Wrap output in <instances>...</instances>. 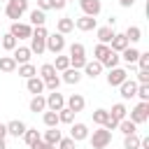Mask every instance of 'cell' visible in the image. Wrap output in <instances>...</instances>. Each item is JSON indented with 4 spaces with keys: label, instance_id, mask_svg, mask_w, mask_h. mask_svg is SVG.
I'll return each mask as SVG.
<instances>
[{
    "label": "cell",
    "instance_id": "6da1fadb",
    "mask_svg": "<svg viewBox=\"0 0 149 149\" xmlns=\"http://www.w3.org/2000/svg\"><path fill=\"white\" fill-rule=\"evenodd\" d=\"M47 35H49V30L44 28V26H37V28H33V35H30V51L33 54H37V56H42L44 51H47Z\"/></svg>",
    "mask_w": 149,
    "mask_h": 149
},
{
    "label": "cell",
    "instance_id": "7a4b0ae2",
    "mask_svg": "<svg viewBox=\"0 0 149 149\" xmlns=\"http://www.w3.org/2000/svg\"><path fill=\"white\" fill-rule=\"evenodd\" d=\"M26 12H28V0H7L5 2V14H7V19H12V23L19 21Z\"/></svg>",
    "mask_w": 149,
    "mask_h": 149
},
{
    "label": "cell",
    "instance_id": "3957f363",
    "mask_svg": "<svg viewBox=\"0 0 149 149\" xmlns=\"http://www.w3.org/2000/svg\"><path fill=\"white\" fill-rule=\"evenodd\" d=\"M88 142H91V147H93V149H105V147L112 142V133H109V130H105V128L100 126L98 130L88 133Z\"/></svg>",
    "mask_w": 149,
    "mask_h": 149
},
{
    "label": "cell",
    "instance_id": "277c9868",
    "mask_svg": "<svg viewBox=\"0 0 149 149\" xmlns=\"http://www.w3.org/2000/svg\"><path fill=\"white\" fill-rule=\"evenodd\" d=\"M135 126H140V123H147L149 121V102H137L133 109H130V116H128Z\"/></svg>",
    "mask_w": 149,
    "mask_h": 149
},
{
    "label": "cell",
    "instance_id": "5b68a950",
    "mask_svg": "<svg viewBox=\"0 0 149 149\" xmlns=\"http://www.w3.org/2000/svg\"><path fill=\"white\" fill-rule=\"evenodd\" d=\"M63 49H65V35H61V33H49L47 35V51H51V54H63Z\"/></svg>",
    "mask_w": 149,
    "mask_h": 149
},
{
    "label": "cell",
    "instance_id": "8992f818",
    "mask_svg": "<svg viewBox=\"0 0 149 149\" xmlns=\"http://www.w3.org/2000/svg\"><path fill=\"white\" fill-rule=\"evenodd\" d=\"M9 33H12L16 40H30V35H33V26H30V23L14 21V23H12V28H9Z\"/></svg>",
    "mask_w": 149,
    "mask_h": 149
},
{
    "label": "cell",
    "instance_id": "52a82bcc",
    "mask_svg": "<svg viewBox=\"0 0 149 149\" xmlns=\"http://www.w3.org/2000/svg\"><path fill=\"white\" fill-rule=\"evenodd\" d=\"M105 79H107L109 86H121V84L128 79V70H126V68H112Z\"/></svg>",
    "mask_w": 149,
    "mask_h": 149
},
{
    "label": "cell",
    "instance_id": "ba28073f",
    "mask_svg": "<svg viewBox=\"0 0 149 149\" xmlns=\"http://www.w3.org/2000/svg\"><path fill=\"white\" fill-rule=\"evenodd\" d=\"M44 98H47V109L49 112H58V109L65 107V95L58 93V91H49V95H44Z\"/></svg>",
    "mask_w": 149,
    "mask_h": 149
},
{
    "label": "cell",
    "instance_id": "9c48e42d",
    "mask_svg": "<svg viewBox=\"0 0 149 149\" xmlns=\"http://www.w3.org/2000/svg\"><path fill=\"white\" fill-rule=\"evenodd\" d=\"M88 126L86 123H81V121H74V123H70V137L74 140V142H84V140H88Z\"/></svg>",
    "mask_w": 149,
    "mask_h": 149
},
{
    "label": "cell",
    "instance_id": "30bf717a",
    "mask_svg": "<svg viewBox=\"0 0 149 149\" xmlns=\"http://www.w3.org/2000/svg\"><path fill=\"white\" fill-rule=\"evenodd\" d=\"M65 107H68V109H72L74 114H79V112L86 107V98H84L81 93H72V95H68V98H65Z\"/></svg>",
    "mask_w": 149,
    "mask_h": 149
},
{
    "label": "cell",
    "instance_id": "8fae6325",
    "mask_svg": "<svg viewBox=\"0 0 149 149\" xmlns=\"http://www.w3.org/2000/svg\"><path fill=\"white\" fill-rule=\"evenodd\" d=\"M79 7H81V12L86 16H93V19L102 12V2L100 0H79Z\"/></svg>",
    "mask_w": 149,
    "mask_h": 149
},
{
    "label": "cell",
    "instance_id": "7c38bea8",
    "mask_svg": "<svg viewBox=\"0 0 149 149\" xmlns=\"http://www.w3.org/2000/svg\"><path fill=\"white\" fill-rule=\"evenodd\" d=\"M74 28H77V30H81V33H91V30H95V28H98V21H95L93 16L81 14L79 19H74Z\"/></svg>",
    "mask_w": 149,
    "mask_h": 149
},
{
    "label": "cell",
    "instance_id": "4fadbf2b",
    "mask_svg": "<svg viewBox=\"0 0 149 149\" xmlns=\"http://www.w3.org/2000/svg\"><path fill=\"white\" fill-rule=\"evenodd\" d=\"M114 26H98L95 28V37H98V44H109L112 37H114Z\"/></svg>",
    "mask_w": 149,
    "mask_h": 149
},
{
    "label": "cell",
    "instance_id": "5bb4252c",
    "mask_svg": "<svg viewBox=\"0 0 149 149\" xmlns=\"http://www.w3.org/2000/svg\"><path fill=\"white\" fill-rule=\"evenodd\" d=\"M12 58L16 61V65H23V63H30V58H33V51L28 49V47H16L14 51H12Z\"/></svg>",
    "mask_w": 149,
    "mask_h": 149
},
{
    "label": "cell",
    "instance_id": "9a60e30c",
    "mask_svg": "<svg viewBox=\"0 0 149 149\" xmlns=\"http://www.w3.org/2000/svg\"><path fill=\"white\" fill-rule=\"evenodd\" d=\"M61 74H63V77H61V81H63V84H70V86L79 84V81H81V77H84V74H81V70H74V68H68V70H63Z\"/></svg>",
    "mask_w": 149,
    "mask_h": 149
},
{
    "label": "cell",
    "instance_id": "2e32d148",
    "mask_svg": "<svg viewBox=\"0 0 149 149\" xmlns=\"http://www.w3.org/2000/svg\"><path fill=\"white\" fill-rule=\"evenodd\" d=\"M119 91H121V98H123V100H130V98H135V93H137V81H135V79H126V81L119 86Z\"/></svg>",
    "mask_w": 149,
    "mask_h": 149
},
{
    "label": "cell",
    "instance_id": "e0dca14e",
    "mask_svg": "<svg viewBox=\"0 0 149 149\" xmlns=\"http://www.w3.org/2000/svg\"><path fill=\"white\" fill-rule=\"evenodd\" d=\"M7 126V135H12V137H23V133H26V123L21 121V119H14V121H9V123H5Z\"/></svg>",
    "mask_w": 149,
    "mask_h": 149
},
{
    "label": "cell",
    "instance_id": "ac0fdd59",
    "mask_svg": "<svg viewBox=\"0 0 149 149\" xmlns=\"http://www.w3.org/2000/svg\"><path fill=\"white\" fill-rule=\"evenodd\" d=\"M128 47H130V44H128L126 35H123V33H114V37H112V42H109V49L116 51V54H121V51L128 49Z\"/></svg>",
    "mask_w": 149,
    "mask_h": 149
},
{
    "label": "cell",
    "instance_id": "d6986e66",
    "mask_svg": "<svg viewBox=\"0 0 149 149\" xmlns=\"http://www.w3.org/2000/svg\"><path fill=\"white\" fill-rule=\"evenodd\" d=\"M26 88H28V93H33V95H42V93H44V81L35 74V77L26 79Z\"/></svg>",
    "mask_w": 149,
    "mask_h": 149
},
{
    "label": "cell",
    "instance_id": "ffe728a7",
    "mask_svg": "<svg viewBox=\"0 0 149 149\" xmlns=\"http://www.w3.org/2000/svg\"><path fill=\"white\" fill-rule=\"evenodd\" d=\"M81 70H84V74H86V77H91V79H95V77H100V74H102V65H100L98 61H86V65H84Z\"/></svg>",
    "mask_w": 149,
    "mask_h": 149
},
{
    "label": "cell",
    "instance_id": "44dd1931",
    "mask_svg": "<svg viewBox=\"0 0 149 149\" xmlns=\"http://www.w3.org/2000/svg\"><path fill=\"white\" fill-rule=\"evenodd\" d=\"M28 109H30L33 114H37V112H47V98H44V95H33L30 102H28Z\"/></svg>",
    "mask_w": 149,
    "mask_h": 149
},
{
    "label": "cell",
    "instance_id": "7402d4cb",
    "mask_svg": "<svg viewBox=\"0 0 149 149\" xmlns=\"http://www.w3.org/2000/svg\"><path fill=\"white\" fill-rule=\"evenodd\" d=\"M107 112H109V119H114L116 123H119V121H123V119H126V114H128V109H126V105H123V102H114V105H112V109H107Z\"/></svg>",
    "mask_w": 149,
    "mask_h": 149
},
{
    "label": "cell",
    "instance_id": "603a6c76",
    "mask_svg": "<svg viewBox=\"0 0 149 149\" xmlns=\"http://www.w3.org/2000/svg\"><path fill=\"white\" fill-rule=\"evenodd\" d=\"M72 30H74V19H70V16L58 19V23H56V33L68 35V33H72Z\"/></svg>",
    "mask_w": 149,
    "mask_h": 149
},
{
    "label": "cell",
    "instance_id": "cb8c5ba5",
    "mask_svg": "<svg viewBox=\"0 0 149 149\" xmlns=\"http://www.w3.org/2000/svg\"><path fill=\"white\" fill-rule=\"evenodd\" d=\"M119 56H121V61H123L126 65H135V63H137V56H140V49H135V47H128V49H123Z\"/></svg>",
    "mask_w": 149,
    "mask_h": 149
},
{
    "label": "cell",
    "instance_id": "d4e9b609",
    "mask_svg": "<svg viewBox=\"0 0 149 149\" xmlns=\"http://www.w3.org/2000/svg\"><path fill=\"white\" fill-rule=\"evenodd\" d=\"M61 137H63V133L58 130V128H47L44 130V135H42V142H47V144H58L61 142Z\"/></svg>",
    "mask_w": 149,
    "mask_h": 149
},
{
    "label": "cell",
    "instance_id": "484cf974",
    "mask_svg": "<svg viewBox=\"0 0 149 149\" xmlns=\"http://www.w3.org/2000/svg\"><path fill=\"white\" fill-rule=\"evenodd\" d=\"M119 63H121V56H119L116 51H112V49H109V54L102 58V63H100V65H102V70H105V68H107V70H112V68H119Z\"/></svg>",
    "mask_w": 149,
    "mask_h": 149
},
{
    "label": "cell",
    "instance_id": "4316f807",
    "mask_svg": "<svg viewBox=\"0 0 149 149\" xmlns=\"http://www.w3.org/2000/svg\"><path fill=\"white\" fill-rule=\"evenodd\" d=\"M123 35H126L128 44H135V42H140V40H142V28H140V26H128Z\"/></svg>",
    "mask_w": 149,
    "mask_h": 149
},
{
    "label": "cell",
    "instance_id": "83f0119b",
    "mask_svg": "<svg viewBox=\"0 0 149 149\" xmlns=\"http://www.w3.org/2000/svg\"><path fill=\"white\" fill-rule=\"evenodd\" d=\"M44 23H47V14H44L42 9H37V7L30 9V26L37 28V26H44Z\"/></svg>",
    "mask_w": 149,
    "mask_h": 149
},
{
    "label": "cell",
    "instance_id": "f1b7e54d",
    "mask_svg": "<svg viewBox=\"0 0 149 149\" xmlns=\"http://www.w3.org/2000/svg\"><path fill=\"white\" fill-rule=\"evenodd\" d=\"M42 81H49V79H54V77H58V72H56V68L51 65V63H44L42 68H40V74H37Z\"/></svg>",
    "mask_w": 149,
    "mask_h": 149
},
{
    "label": "cell",
    "instance_id": "f546056e",
    "mask_svg": "<svg viewBox=\"0 0 149 149\" xmlns=\"http://www.w3.org/2000/svg\"><path fill=\"white\" fill-rule=\"evenodd\" d=\"M0 72H7V74L16 72V61L12 56H0Z\"/></svg>",
    "mask_w": 149,
    "mask_h": 149
},
{
    "label": "cell",
    "instance_id": "4dcf8cb0",
    "mask_svg": "<svg viewBox=\"0 0 149 149\" xmlns=\"http://www.w3.org/2000/svg\"><path fill=\"white\" fill-rule=\"evenodd\" d=\"M0 47H2V49H7V51H14V49L19 47V40H16L12 33H5V35H2V40H0Z\"/></svg>",
    "mask_w": 149,
    "mask_h": 149
},
{
    "label": "cell",
    "instance_id": "1f68e13d",
    "mask_svg": "<svg viewBox=\"0 0 149 149\" xmlns=\"http://www.w3.org/2000/svg\"><path fill=\"white\" fill-rule=\"evenodd\" d=\"M16 70H19V77H23V79H30V77H35V74H37V68H35L33 63L16 65Z\"/></svg>",
    "mask_w": 149,
    "mask_h": 149
},
{
    "label": "cell",
    "instance_id": "d6a6232c",
    "mask_svg": "<svg viewBox=\"0 0 149 149\" xmlns=\"http://www.w3.org/2000/svg\"><path fill=\"white\" fill-rule=\"evenodd\" d=\"M40 140H42V135H40L37 128H26V133H23V142H26L28 147H33V144L40 142Z\"/></svg>",
    "mask_w": 149,
    "mask_h": 149
},
{
    "label": "cell",
    "instance_id": "836d02e7",
    "mask_svg": "<svg viewBox=\"0 0 149 149\" xmlns=\"http://www.w3.org/2000/svg\"><path fill=\"white\" fill-rule=\"evenodd\" d=\"M42 121L47 128H58V112H42Z\"/></svg>",
    "mask_w": 149,
    "mask_h": 149
},
{
    "label": "cell",
    "instance_id": "e575fe53",
    "mask_svg": "<svg viewBox=\"0 0 149 149\" xmlns=\"http://www.w3.org/2000/svg\"><path fill=\"white\" fill-rule=\"evenodd\" d=\"M68 56H70V58H84V56H86V47H84L81 42H72Z\"/></svg>",
    "mask_w": 149,
    "mask_h": 149
},
{
    "label": "cell",
    "instance_id": "d590c367",
    "mask_svg": "<svg viewBox=\"0 0 149 149\" xmlns=\"http://www.w3.org/2000/svg\"><path fill=\"white\" fill-rule=\"evenodd\" d=\"M116 128H119L123 135H133V133H137V126H135V123H133L128 116H126L123 121H119V126H116Z\"/></svg>",
    "mask_w": 149,
    "mask_h": 149
},
{
    "label": "cell",
    "instance_id": "8d00e7d4",
    "mask_svg": "<svg viewBox=\"0 0 149 149\" xmlns=\"http://www.w3.org/2000/svg\"><path fill=\"white\" fill-rule=\"evenodd\" d=\"M58 123H74V112L72 109H68V107H63V109H58Z\"/></svg>",
    "mask_w": 149,
    "mask_h": 149
},
{
    "label": "cell",
    "instance_id": "74e56055",
    "mask_svg": "<svg viewBox=\"0 0 149 149\" xmlns=\"http://www.w3.org/2000/svg\"><path fill=\"white\" fill-rule=\"evenodd\" d=\"M123 149H140V135H123Z\"/></svg>",
    "mask_w": 149,
    "mask_h": 149
},
{
    "label": "cell",
    "instance_id": "f35d334b",
    "mask_svg": "<svg viewBox=\"0 0 149 149\" xmlns=\"http://www.w3.org/2000/svg\"><path fill=\"white\" fill-rule=\"evenodd\" d=\"M109 54V44H95V49H93V61H98V63H102V58Z\"/></svg>",
    "mask_w": 149,
    "mask_h": 149
},
{
    "label": "cell",
    "instance_id": "ab89813d",
    "mask_svg": "<svg viewBox=\"0 0 149 149\" xmlns=\"http://www.w3.org/2000/svg\"><path fill=\"white\" fill-rule=\"evenodd\" d=\"M51 65L56 68V72H63V70H68V68H70V58H68V56H63V54H58V56H56V61H54Z\"/></svg>",
    "mask_w": 149,
    "mask_h": 149
},
{
    "label": "cell",
    "instance_id": "60d3db41",
    "mask_svg": "<svg viewBox=\"0 0 149 149\" xmlns=\"http://www.w3.org/2000/svg\"><path fill=\"white\" fill-rule=\"evenodd\" d=\"M107 119H109V112H107V109H102V107H100V109H95V112H93V123H95V126H102Z\"/></svg>",
    "mask_w": 149,
    "mask_h": 149
},
{
    "label": "cell",
    "instance_id": "b9f144b4",
    "mask_svg": "<svg viewBox=\"0 0 149 149\" xmlns=\"http://www.w3.org/2000/svg\"><path fill=\"white\" fill-rule=\"evenodd\" d=\"M135 95L140 98V102H149V84H137V93Z\"/></svg>",
    "mask_w": 149,
    "mask_h": 149
},
{
    "label": "cell",
    "instance_id": "7bdbcfd3",
    "mask_svg": "<svg viewBox=\"0 0 149 149\" xmlns=\"http://www.w3.org/2000/svg\"><path fill=\"white\" fill-rule=\"evenodd\" d=\"M140 70H149V51H140L137 56V63H135Z\"/></svg>",
    "mask_w": 149,
    "mask_h": 149
},
{
    "label": "cell",
    "instance_id": "ee69618b",
    "mask_svg": "<svg viewBox=\"0 0 149 149\" xmlns=\"http://www.w3.org/2000/svg\"><path fill=\"white\" fill-rule=\"evenodd\" d=\"M56 149H77V142L72 137H61V142L56 144Z\"/></svg>",
    "mask_w": 149,
    "mask_h": 149
},
{
    "label": "cell",
    "instance_id": "f6af8a7d",
    "mask_svg": "<svg viewBox=\"0 0 149 149\" xmlns=\"http://www.w3.org/2000/svg\"><path fill=\"white\" fill-rule=\"evenodd\" d=\"M63 81H61V77H54V79H49V81H44V88L47 91H58V86H61Z\"/></svg>",
    "mask_w": 149,
    "mask_h": 149
},
{
    "label": "cell",
    "instance_id": "bcb514c9",
    "mask_svg": "<svg viewBox=\"0 0 149 149\" xmlns=\"http://www.w3.org/2000/svg\"><path fill=\"white\" fill-rule=\"evenodd\" d=\"M68 58H70V56H68ZM86 61H88L86 56H84V58H70V68H74V70H81V68L86 65Z\"/></svg>",
    "mask_w": 149,
    "mask_h": 149
},
{
    "label": "cell",
    "instance_id": "7dc6e473",
    "mask_svg": "<svg viewBox=\"0 0 149 149\" xmlns=\"http://www.w3.org/2000/svg\"><path fill=\"white\" fill-rule=\"evenodd\" d=\"M135 81H137V84H149V70H140Z\"/></svg>",
    "mask_w": 149,
    "mask_h": 149
},
{
    "label": "cell",
    "instance_id": "c3c4849f",
    "mask_svg": "<svg viewBox=\"0 0 149 149\" xmlns=\"http://www.w3.org/2000/svg\"><path fill=\"white\" fill-rule=\"evenodd\" d=\"M65 0H51V9H56V12H61V9H65Z\"/></svg>",
    "mask_w": 149,
    "mask_h": 149
},
{
    "label": "cell",
    "instance_id": "681fc988",
    "mask_svg": "<svg viewBox=\"0 0 149 149\" xmlns=\"http://www.w3.org/2000/svg\"><path fill=\"white\" fill-rule=\"evenodd\" d=\"M37 9H42V12L51 9V0H37Z\"/></svg>",
    "mask_w": 149,
    "mask_h": 149
},
{
    "label": "cell",
    "instance_id": "f907efd6",
    "mask_svg": "<svg viewBox=\"0 0 149 149\" xmlns=\"http://www.w3.org/2000/svg\"><path fill=\"white\" fill-rule=\"evenodd\" d=\"M5 137H7V126L0 123V140H5Z\"/></svg>",
    "mask_w": 149,
    "mask_h": 149
},
{
    "label": "cell",
    "instance_id": "816d5d0a",
    "mask_svg": "<svg viewBox=\"0 0 149 149\" xmlns=\"http://www.w3.org/2000/svg\"><path fill=\"white\" fill-rule=\"evenodd\" d=\"M119 5H121V7H133L135 0H119Z\"/></svg>",
    "mask_w": 149,
    "mask_h": 149
},
{
    "label": "cell",
    "instance_id": "f5cc1de1",
    "mask_svg": "<svg viewBox=\"0 0 149 149\" xmlns=\"http://www.w3.org/2000/svg\"><path fill=\"white\" fill-rule=\"evenodd\" d=\"M44 147H47V144H44V142H42V140H40V142H35V144H33V147H30V149H44Z\"/></svg>",
    "mask_w": 149,
    "mask_h": 149
},
{
    "label": "cell",
    "instance_id": "db71d44e",
    "mask_svg": "<svg viewBox=\"0 0 149 149\" xmlns=\"http://www.w3.org/2000/svg\"><path fill=\"white\" fill-rule=\"evenodd\" d=\"M0 149H7V144H5V140H0Z\"/></svg>",
    "mask_w": 149,
    "mask_h": 149
},
{
    "label": "cell",
    "instance_id": "11a10c76",
    "mask_svg": "<svg viewBox=\"0 0 149 149\" xmlns=\"http://www.w3.org/2000/svg\"><path fill=\"white\" fill-rule=\"evenodd\" d=\"M44 144H47V142H44ZM44 149H56V147H54V144H47V147H44Z\"/></svg>",
    "mask_w": 149,
    "mask_h": 149
},
{
    "label": "cell",
    "instance_id": "9f6ffc18",
    "mask_svg": "<svg viewBox=\"0 0 149 149\" xmlns=\"http://www.w3.org/2000/svg\"><path fill=\"white\" fill-rule=\"evenodd\" d=\"M0 2H7V0H0Z\"/></svg>",
    "mask_w": 149,
    "mask_h": 149
},
{
    "label": "cell",
    "instance_id": "6f0895ef",
    "mask_svg": "<svg viewBox=\"0 0 149 149\" xmlns=\"http://www.w3.org/2000/svg\"><path fill=\"white\" fill-rule=\"evenodd\" d=\"M65 2H70V0H65ZM72 2H74V0H72Z\"/></svg>",
    "mask_w": 149,
    "mask_h": 149
}]
</instances>
